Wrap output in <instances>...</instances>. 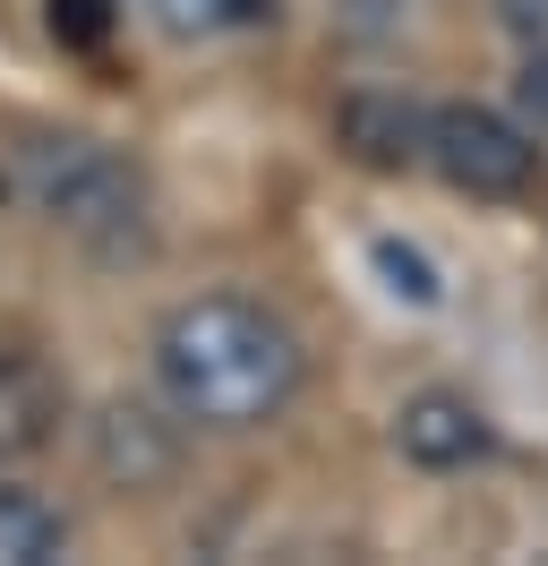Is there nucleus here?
Returning a JSON list of instances; mask_svg holds the SVG:
<instances>
[{"mask_svg": "<svg viewBox=\"0 0 548 566\" xmlns=\"http://www.w3.org/2000/svg\"><path fill=\"white\" fill-rule=\"evenodd\" d=\"M155 395L198 438H257L308 395L301 326L249 301V292H198L155 318Z\"/></svg>", "mask_w": 548, "mask_h": 566, "instance_id": "obj_1", "label": "nucleus"}, {"mask_svg": "<svg viewBox=\"0 0 548 566\" xmlns=\"http://www.w3.org/2000/svg\"><path fill=\"white\" fill-rule=\"evenodd\" d=\"M9 198L61 232L68 249H86L103 266H129L155 249V189L137 172V155H120L112 138L86 129H34L27 146H9Z\"/></svg>", "mask_w": 548, "mask_h": 566, "instance_id": "obj_2", "label": "nucleus"}, {"mask_svg": "<svg viewBox=\"0 0 548 566\" xmlns=\"http://www.w3.org/2000/svg\"><path fill=\"white\" fill-rule=\"evenodd\" d=\"M420 164H429L445 189L506 207V198H523V189L540 180V129H523V120L497 112V104H438L429 112V138H420Z\"/></svg>", "mask_w": 548, "mask_h": 566, "instance_id": "obj_3", "label": "nucleus"}, {"mask_svg": "<svg viewBox=\"0 0 548 566\" xmlns=\"http://www.w3.org/2000/svg\"><path fill=\"white\" fill-rule=\"evenodd\" d=\"M86 455H95V481L120 497H146L164 490L180 455H189V421L171 412V403H137V395H112L86 429Z\"/></svg>", "mask_w": 548, "mask_h": 566, "instance_id": "obj_4", "label": "nucleus"}, {"mask_svg": "<svg viewBox=\"0 0 548 566\" xmlns=\"http://www.w3.org/2000/svg\"><path fill=\"white\" fill-rule=\"evenodd\" d=\"M394 455L420 472H472L497 455V429L463 387H420L394 403Z\"/></svg>", "mask_w": 548, "mask_h": 566, "instance_id": "obj_5", "label": "nucleus"}, {"mask_svg": "<svg viewBox=\"0 0 548 566\" xmlns=\"http://www.w3.org/2000/svg\"><path fill=\"white\" fill-rule=\"evenodd\" d=\"M68 421V387L52 378V360L0 344V463H34Z\"/></svg>", "mask_w": 548, "mask_h": 566, "instance_id": "obj_6", "label": "nucleus"}, {"mask_svg": "<svg viewBox=\"0 0 548 566\" xmlns=\"http://www.w3.org/2000/svg\"><path fill=\"white\" fill-rule=\"evenodd\" d=\"M420 138H429V112L403 104V95L360 86V95L335 104V146L351 164H369V172H411V164H420Z\"/></svg>", "mask_w": 548, "mask_h": 566, "instance_id": "obj_7", "label": "nucleus"}, {"mask_svg": "<svg viewBox=\"0 0 548 566\" xmlns=\"http://www.w3.org/2000/svg\"><path fill=\"white\" fill-rule=\"evenodd\" d=\"M68 541H77V524H68L43 490L0 481V566H61Z\"/></svg>", "mask_w": 548, "mask_h": 566, "instance_id": "obj_8", "label": "nucleus"}, {"mask_svg": "<svg viewBox=\"0 0 548 566\" xmlns=\"http://www.w3.org/2000/svg\"><path fill=\"white\" fill-rule=\"evenodd\" d=\"M137 18L171 43H214V35H249L274 27V0H129Z\"/></svg>", "mask_w": 548, "mask_h": 566, "instance_id": "obj_9", "label": "nucleus"}, {"mask_svg": "<svg viewBox=\"0 0 548 566\" xmlns=\"http://www.w3.org/2000/svg\"><path fill=\"white\" fill-rule=\"evenodd\" d=\"M369 266L386 275V292H394V301H411V310H438V301H445V275H438V266H429L411 241H377Z\"/></svg>", "mask_w": 548, "mask_h": 566, "instance_id": "obj_10", "label": "nucleus"}, {"mask_svg": "<svg viewBox=\"0 0 548 566\" xmlns=\"http://www.w3.org/2000/svg\"><path fill=\"white\" fill-rule=\"evenodd\" d=\"M43 18H52L61 52H103L120 35V0H43Z\"/></svg>", "mask_w": 548, "mask_h": 566, "instance_id": "obj_11", "label": "nucleus"}, {"mask_svg": "<svg viewBox=\"0 0 548 566\" xmlns=\"http://www.w3.org/2000/svg\"><path fill=\"white\" fill-rule=\"evenodd\" d=\"M514 52H548V0H488Z\"/></svg>", "mask_w": 548, "mask_h": 566, "instance_id": "obj_12", "label": "nucleus"}, {"mask_svg": "<svg viewBox=\"0 0 548 566\" xmlns=\"http://www.w3.org/2000/svg\"><path fill=\"white\" fill-rule=\"evenodd\" d=\"M514 112H523V129L548 138V52H523V70H514Z\"/></svg>", "mask_w": 548, "mask_h": 566, "instance_id": "obj_13", "label": "nucleus"}]
</instances>
